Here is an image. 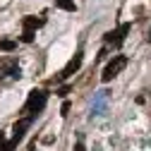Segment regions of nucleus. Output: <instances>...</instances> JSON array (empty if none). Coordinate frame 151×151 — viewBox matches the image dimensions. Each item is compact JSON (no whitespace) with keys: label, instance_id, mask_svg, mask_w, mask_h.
<instances>
[{"label":"nucleus","instance_id":"1","mask_svg":"<svg viewBox=\"0 0 151 151\" xmlns=\"http://www.w3.org/2000/svg\"><path fill=\"white\" fill-rule=\"evenodd\" d=\"M46 103H48V91H43V89H31V91H29V99H27V103H24V113L36 118V115L46 108Z\"/></svg>","mask_w":151,"mask_h":151},{"label":"nucleus","instance_id":"12","mask_svg":"<svg viewBox=\"0 0 151 151\" xmlns=\"http://www.w3.org/2000/svg\"><path fill=\"white\" fill-rule=\"evenodd\" d=\"M55 93H58V96H63V99H65V96H67V93H70V86H60V89H58V91H55Z\"/></svg>","mask_w":151,"mask_h":151},{"label":"nucleus","instance_id":"11","mask_svg":"<svg viewBox=\"0 0 151 151\" xmlns=\"http://www.w3.org/2000/svg\"><path fill=\"white\" fill-rule=\"evenodd\" d=\"M67 113H70V101H65L63 108H60V115H63V118H67Z\"/></svg>","mask_w":151,"mask_h":151},{"label":"nucleus","instance_id":"13","mask_svg":"<svg viewBox=\"0 0 151 151\" xmlns=\"http://www.w3.org/2000/svg\"><path fill=\"white\" fill-rule=\"evenodd\" d=\"M72 151H86V146H84L82 142H77V144H74V149H72Z\"/></svg>","mask_w":151,"mask_h":151},{"label":"nucleus","instance_id":"3","mask_svg":"<svg viewBox=\"0 0 151 151\" xmlns=\"http://www.w3.org/2000/svg\"><path fill=\"white\" fill-rule=\"evenodd\" d=\"M129 29H132V24H129V22H122L115 31H108V34H106V43H108V46L120 48V46L125 43V36L129 34Z\"/></svg>","mask_w":151,"mask_h":151},{"label":"nucleus","instance_id":"4","mask_svg":"<svg viewBox=\"0 0 151 151\" xmlns=\"http://www.w3.org/2000/svg\"><path fill=\"white\" fill-rule=\"evenodd\" d=\"M82 63H84V55H82V50H77V53H74V58L60 70V74H58V82H65V79H70L72 77V74L74 72H77L79 67H82Z\"/></svg>","mask_w":151,"mask_h":151},{"label":"nucleus","instance_id":"9","mask_svg":"<svg viewBox=\"0 0 151 151\" xmlns=\"http://www.w3.org/2000/svg\"><path fill=\"white\" fill-rule=\"evenodd\" d=\"M14 48H17V41H12V39H0V50L12 53Z\"/></svg>","mask_w":151,"mask_h":151},{"label":"nucleus","instance_id":"7","mask_svg":"<svg viewBox=\"0 0 151 151\" xmlns=\"http://www.w3.org/2000/svg\"><path fill=\"white\" fill-rule=\"evenodd\" d=\"M46 24V17H24L22 19V27H24V31H36V29H41Z\"/></svg>","mask_w":151,"mask_h":151},{"label":"nucleus","instance_id":"5","mask_svg":"<svg viewBox=\"0 0 151 151\" xmlns=\"http://www.w3.org/2000/svg\"><path fill=\"white\" fill-rule=\"evenodd\" d=\"M5 77L19 79V65H17L14 58H0V79H5Z\"/></svg>","mask_w":151,"mask_h":151},{"label":"nucleus","instance_id":"14","mask_svg":"<svg viewBox=\"0 0 151 151\" xmlns=\"http://www.w3.org/2000/svg\"><path fill=\"white\" fill-rule=\"evenodd\" d=\"M29 151H36V142H34V144H31V146H29Z\"/></svg>","mask_w":151,"mask_h":151},{"label":"nucleus","instance_id":"8","mask_svg":"<svg viewBox=\"0 0 151 151\" xmlns=\"http://www.w3.org/2000/svg\"><path fill=\"white\" fill-rule=\"evenodd\" d=\"M55 7H58V10H65V12H74V10H77L74 0H55Z\"/></svg>","mask_w":151,"mask_h":151},{"label":"nucleus","instance_id":"2","mask_svg":"<svg viewBox=\"0 0 151 151\" xmlns=\"http://www.w3.org/2000/svg\"><path fill=\"white\" fill-rule=\"evenodd\" d=\"M125 67H127V58H125V55H113V60L106 65V70H103V74H101V79L108 84L110 79H115Z\"/></svg>","mask_w":151,"mask_h":151},{"label":"nucleus","instance_id":"6","mask_svg":"<svg viewBox=\"0 0 151 151\" xmlns=\"http://www.w3.org/2000/svg\"><path fill=\"white\" fill-rule=\"evenodd\" d=\"M31 122H34V115L19 118V120L14 122V127H12V139H14V142H22V139H24V134H27V129L31 127Z\"/></svg>","mask_w":151,"mask_h":151},{"label":"nucleus","instance_id":"10","mask_svg":"<svg viewBox=\"0 0 151 151\" xmlns=\"http://www.w3.org/2000/svg\"><path fill=\"white\" fill-rule=\"evenodd\" d=\"M34 36H36V31H22V41H24V43H31Z\"/></svg>","mask_w":151,"mask_h":151}]
</instances>
